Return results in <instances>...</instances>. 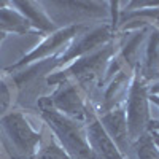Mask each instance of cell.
I'll return each mask as SVG.
<instances>
[{
    "label": "cell",
    "mask_w": 159,
    "mask_h": 159,
    "mask_svg": "<svg viewBox=\"0 0 159 159\" xmlns=\"http://www.w3.org/2000/svg\"><path fill=\"white\" fill-rule=\"evenodd\" d=\"M57 67H59L57 57H51L29 64L22 67V70L13 72L11 84L18 89V99L24 100L30 96H37L38 91L43 88V84H46L49 73Z\"/></svg>",
    "instance_id": "cell-6"
},
{
    "label": "cell",
    "mask_w": 159,
    "mask_h": 159,
    "mask_svg": "<svg viewBox=\"0 0 159 159\" xmlns=\"http://www.w3.org/2000/svg\"><path fill=\"white\" fill-rule=\"evenodd\" d=\"M0 130L5 135L11 157L32 159L37 156L42 143V134L32 129L22 111H11L0 118Z\"/></svg>",
    "instance_id": "cell-3"
},
{
    "label": "cell",
    "mask_w": 159,
    "mask_h": 159,
    "mask_svg": "<svg viewBox=\"0 0 159 159\" xmlns=\"http://www.w3.org/2000/svg\"><path fill=\"white\" fill-rule=\"evenodd\" d=\"M11 86L3 76H0V116H2L11 105Z\"/></svg>",
    "instance_id": "cell-17"
},
{
    "label": "cell",
    "mask_w": 159,
    "mask_h": 159,
    "mask_svg": "<svg viewBox=\"0 0 159 159\" xmlns=\"http://www.w3.org/2000/svg\"><path fill=\"white\" fill-rule=\"evenodd\" d=\"M148 99H150L151 102H154V103L157 105V107H159V96H154V94H153V96H150Z\"/></svg>",
    "instance_id": "cell-20"
},
{
    "label": "cell",
    "mask_w": 159,
    "mask_h": 159,
    "mask_svg": "<svg viewBox=\"0 0 159 159\" xmlns=\"http://www.w3.org/2000/svg\"><path fill=\"white\" fill-rule=\"evenodd\" d=\"M132 151L135 153L137 159H159V148L150 132L143 134L137 142H134Z\"/></svg>",
    "instance_id": "cell-15"
},
{
    "label": "cell",
    "mask_w": 159,
    "mask_h": 159,
    "mask_svg": "<svg viewBox=\"0 0 159 159\" xmlns=\"http://www.w3.org/2000/svg\"><path fill=\"white\" fill-rule=\"evenodd\" d=\"M37 107L45 123L57 137L59 145L73 159H94V153L89 147L83 123L59 113L57 110L49 107L43 97L37 100Z\"/></svg>",
    "instance_id": "cell-1"
},
{
    "label": "cell",
    "mask_w": 159,
    "mask_h": 159,
    "mask_svg": "<svg viewBox=\"0 0 159 159\" xmlns=\"http://www.w3.org/2000/svg\"><path fill=\"white\" fill-rule=\"evenodd\" d=\"M8 2H0V24L7 32L27 34L30 30V24L18 10L8 8Z\"/></svg>",
    "instance_id": "cell-14"
},
{
    "label": "cell",
    "mask_w": 159,
    "mask_h": 159,
    "mask_svg": "<svg viewBox=\"0 0 159 159\" xmlns=\"http://www.w3.org/2000/svg\"><path fill=\"white\" fill-rule=\"evenodd\" d=\"M34 159H73V157L65 151L57 142L48 140Z\"/></svg>",
    "instance_id": "cell-16"
},
{
    "label": "cell",
    "mask_w": 159,
    "mask_h": 159,
    "mask_svg": "<svg viewBox=\"0 0 159 159\" xmlns=\"http://www.w3.org/2000/svg\"><path fill=\"white\" fill-rule=\"evenodd\" d=\"M153 130V132H159V121H151L150 123V127H148V132Z\"/></svg>",
    "instance_id": "cell-18"
},
{
    "label": "cell",
    "mask_w": 159,
    "mask_h": 159,
    "mask_svg": "<svg viewBox=\"0 0 159 159\" xmlns=\"http://www.w3.org/2000/svg\"><path fill=\"white\" fill-rule=\"evenodd\" d=\"M150 42L145 52L143 64L139 69V75L145 83L148 81H159V29H150Z\"/></svg>",
    "instance_id": "cell-12"
},
{
    "label": "cell",
    "mask_w": 159,
    "mask_h": 159,
    "mask_svg": "<svg viewBox=\"0 0 159 159\" xmlns=\"http://www.w3.org/2000/svg\"><path fill=\"white\" fill-rule=\"evenodd\" d=\"M0 30H3V32H7V30L3 29V25H2V24H0Z\"/></svg>",
    "instance_id": "cell-23"
},
{
    "label": "cell",
    "mask_w": 159,
    "mask_h": 159,
    "mask_svg": "<svg viewBox=\"0 0 159 159\" xmlns=\"http://www.w3.org/2000/svg\"><path fill=\"white\" fill-rule=\"evenodd\" d=\"M148 88L147 83L140 78V75L135 72L134 80L129 86L127 92V102H126V119H127V130L132 143L137 142L143 134L148 132L151 115L148 108Z\"/></svg>",
    "instance_id": "cell-5"
},
{
    "label": "cell",
    "mask_w": 159,
    "mask_h": 159,
    "mask_svg": "<svg viewBox=\"0 0 159 159\" xmlns=\"http://www.w3.org/2000/svg\"><path fill=\"white\" fill-rule=\"evenodd\" d=\"M150 134H151V137H153L154 143L157 145V148H159V132H153V130H150Z\"/></svg>",
    "instance_id": "cell-19"
},
{
    "label": "cell",
    "mask_w": 159,
    "mask_h": 159,
    "mask_svg": "<svg viewBox=\"0 0 159 159\" xmlns=\"http://www.w3.org/2000/svg\"><path fill=\"white\" fill-rule=\"evenodd\" d=\"M151 91L154 92V94H156V92H159V81H157V83L154 84V88H151Z\"/></svg>",
    "instance_id": "cell-22"
},
{
    "label": "cell",
    "mask_w": 159,
    "mask_h": 159,
    "mask_svg": "<svg viewBox=\"0 0 159 159\" xmlns=\"http://www.w3.org/2000/svg\"><path fill=\"white\" fill-rule=\"evenodd\" d=\"M83 30H86V25L84 24H73V25H65V27L52 32L48 38H45L42 43H40L37 48H34L29 54H25L21 61H18L16 64L10 65V67L5 70L8 73L11 72H16L22 67H25V65L29 64H34V62H38L42 61L48 56H51L52 52H56L59 48H62L67 42H70V40L76 35H80Z\"/></svg>",
    "instance_id": "cell-7"
},
{
    "label": "cell",
    "mask_w": 159,
    "mask_h": 159,
    "mask_svg": "<svg viewBox=\"0 0 159 159\" xmlns=\"http://www.w3.org/2000/svg\"><path fill=\"white\" fill-rule=\"evenodd\" d=\"M21 15L29 21L30 27H35L40 32H52L54 24L48 18L46 10L42 8V3L37 2H13L11 3Z\"/></svg>",
    "instance_id": "cell-13"
},
{
    "label": "cell",
    "mask_w": 159,
    "mask_h": 159,
    "mask_svg": "<svg viewBox=\"0 0 159 159\" xmlns=\"http://www.w3.org/2000/svg\"><path fill=\"white\" fill-rule=\"evenodd\" d=\"M84 129L94 159H126L102 127L97 115H92L84 123Z\"/></svg>",
    "instance_id": "cell-10"
},
{
    "label": "cell",
    "mask_w": 159,
    "mask_h": 159,
    "mask_svg": "<svg viewBox=\"0 0 159 159\" xmlns=\"http://www.w3.org/2000/svg\"><path fill=\"white\" fill-rule=\"evenodd\" d=\"M5 37H7V32H3V30H0V43L5 40Z\"/></svg>",
    "instance_id": "cell-21"
},
{
    "label": "cell",
    "mask_w": 159,
    "mask_h": 159,
    "mask_svg": "<svg viewBox=\"0 0 159 159\" xmlns=\"http://www.w3.org/2000/svg\"><path fill=\"white\" fill-rule=\"evenodd\" d=\"M110 40H111V25H107V24L81 35V38L75 45H72L65 54L57 57L59 67L64 64H67L69 61L75 59V57H83L86 54H91V52L97 51L102 45H107Z\"/></svg>",
    "instance_id": "cell-11"
},
{
    "label": "cell",
    "mask_w": 159,
    "mask_h": 159,
    "mask_svg": "<svg viewBox=\"0 0 159 159\" xmlns=\"http://www.w3.org/2000/svg\"><path fill=\"white\" fill-rule=\"evenodd\" d=\"M99 121L108 137L113 140V143L118 147V150L123 153L124 157L132 154V143L127 130V119H126V108L118 105V107L111 108L110 111H105L102 115H97Z\"/></svg>",
    "instance_id": "cell-9"
},
{
    "label": "cell",
    "mask_w": 159,
    "mask_h": 159,
    "mask_svg": "<svg viewBox=\"0 0 159 159\" xmlns=\"http://www.w3.org/2000/svg\"><path fill=\"white\" fill-rule=\"evenodd\" d=\"M43 5L52 8L46 13L52 24L64 21L67 25H73L80 24V21L83 19L100 18L107 13L105 5L97 2H52Z\"/></svg>",
    "instance_id": "cell-8"
},
{
    "label": "cell",
    "mask_w": 159,
    "mask_h": 159,
    "mask_svg": "<svg viewBox=\"0 0 159 159\" xmlns=\"http://www.w3.org/2000/svg\"><path fill=\"white\" fill-rule=\"evenodd\" d=\"M113 56H115V45L107 43L103 48L83 56L65 70L49 75L46 80V84H57L64 80H69V81H73L78 86H81L91 94V89L97 88L103 81L102 76L103 73L108 72L107 67Z\"/></svg>",
    "instance_id": "cell-2"
},
{
    "label": "cell",
    "mask_w": 159,
    "mask_h": 159,
    "mask_svg": "<svg viewBox=\"0 0 159 159\" xmlns=\"http://www.w3.org/2000/svg\"><path fill=\"white\" fill-rule=\"evenodd\" d=\"M43 99L49 107L57 110L59 113L83 124L92 115H97L91 105V94L81 86H78L73 81H69V80L57 83L54 92L49 97Z\"/></svg>",
    "instance_id": "cell-4"
}]
</instances>
